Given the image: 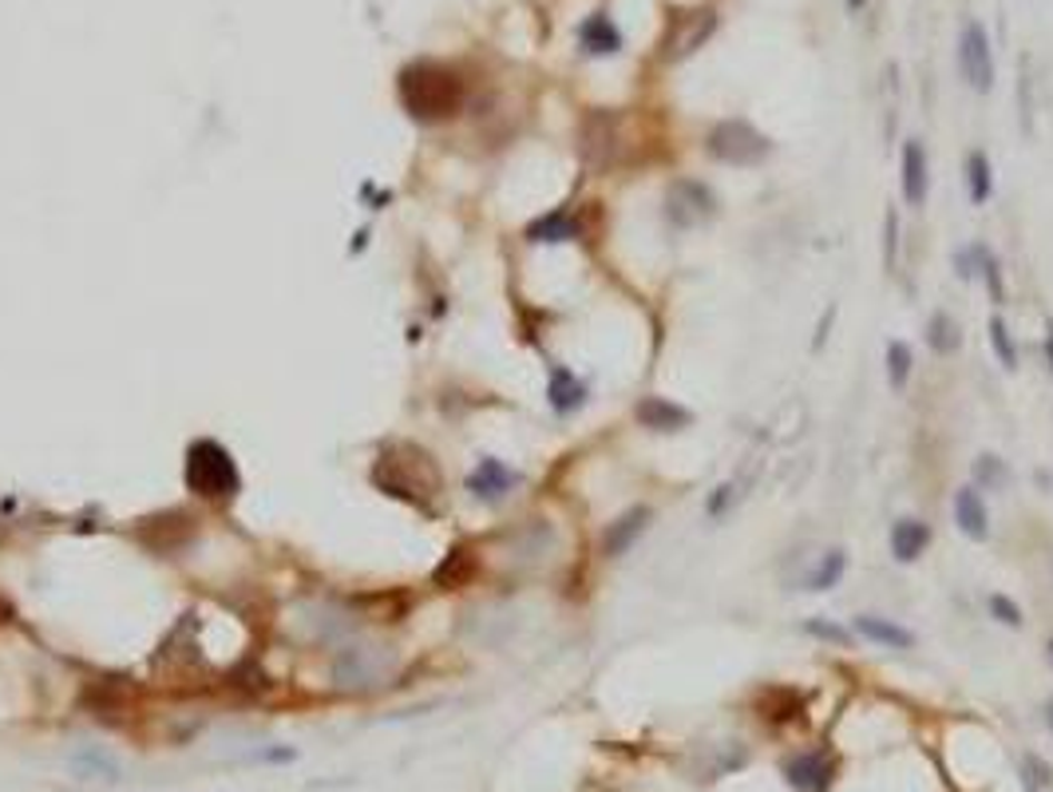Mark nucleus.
<instances>
[{
	"mask_svg": "<svg viewBox=\"0 0 1053 792\" xmlns=\"http://www.w3.org/2000/svg\"><path fill=\"white\" fill-rule=\"evenodd\" d=\"M400 96L404 107L417 119H448L460 111L464 104V84L451 76L448 68H436V63H417V68L404 71L400 80Z\"/></svg>",
	"mask_w": 1053,
	"mask_h": 792,
	"instance_id": "f257e3e1",
	"label": "nucleus"
},
{
	"mask_svg": "<svg viewBox=\"0 0 1053 792\" xmlns=\"http://www.w3.org/2000/svg\"><path fill=\"white\" fill-rule=\"evenodd\" d=\"M709 159L725 163V167H761L772 155V139L749 124V119H721L709 127L705 135Z\"/></svg>",
	"mask_w": 1053,
	"mask_h": 792,
	"instance_id": "f03ea898",
	"label": "nucleus"
},
{
	"mask_svg": "<svg viewBox=\"0 0 1053 792\" xmlns=\"http://www.w3.org/2000/svg\"><path fill=\"white\" fill-rule=\"evenodd\" d=\"M186 488L203 499H226L238 491V468H234L231 452L214 440H198L186 452Z\"/></svg>",
	"mask_w": 1053,
	"mask_h": 792,
	"instance_id": "7ed1b4c3",
	"label": "nucleus"
},
{
	"mask_svg": "<svg viewBox=\"0 0 1053 792\" xmlns=\"http://www.w3.org/2000/svg\"><path fill=\"white\" fill-rule=\"evenodd\" d=\"M718 218V195L701 178H673L665 187V223L673 231H698L701 223Z\"/></svg>",
	"mask_w": 1053,
	"mask_h": 792,
	"instance_id": "20e7f679",
	"label": "nucleus"
},
{
	"mask_svg": "<svg viewBox=\"0 0 1053 792\" xmlns=\"http://www.w3.org/2000/svg\"><path fill=\"white\" fill-rule=\"evenodd\" d=\"M958 71L978 96L994 88V52H991V32L978 20H966L963 36H958Z\"/></svg>",
	"mask_w": 1053,
	"mask_h": 792,
	"instance_id": "39448f33",
	"label": "nucleus"
},
{
	"mask_svg": "<svg viewBox=\"0 0 1053 792\" xmlns=\"http://www.w3.org/2000/svg\"><path fill=\"white\" fill-rule=\"evenodd\" d=\"M780 776L792 792H832L836 784V757L828 749H805L780 765Z\"/></svg>",
	"mask_w": 1053,
	"mask_h": 792,
	"instance_id": "423d86ee",
	"label": "nucleus"
},
{
	"mask_svg": "<svg viewBox=\"0 0 1053 792\" xmlns=\"http://www.w3.org/2000/svg\"><path fill=\"white\" fill-rule=\"evenodd\" d=\"M389 674V658L372 646H345L333 658V682L341 690H372Z\"/></svg>",
	"mask_w": 1053,
	"mask_h": 792,
	"instance_id": "0eeeda50",
	"label": "nucleus"
},
{
	"mask_svg": "<svg viewBox=\"0 0 1053 792\" xmlns=\"http://www.w3.org/2000/svg\"><path fill=\"white\" fill-rule=\"evenodd\" d=\"M718 32V12L713 9H693L673 17L670 32H665V60H690L698 48H705L709 36Z\"/></svg>",
	"mask_w": 1053,
	"mask_h": 792,
	"instance_id": "6e6552de",
	"label": "nucleus"
},
{
	"mask_svg": "<svg viewBox=\"0 0 1053 792\" xmlns=\"http://www.w3.org/2000/svg\"><path fill=\"white\" fill-rule=\"evenodd\" d=\"M650 519H654V511H650L646 503L626 508L614 524H606V531H602V555H606V559H622V555L646 535Z\"/></svg>",
	"mask_w": 1053,
	"mask_h": 792,
	"instance_id": "1a4fd4ad",
	"label": "nucleus"
},
{
	"mask_svg": "<svg viewBox=\"0 0 1053 792\" xmlns=\"http://www.w3.org/2000/svg\"><path fill=\"white\" fill-rule=\"evenodd\" d=\"M899 187H903V198H907V206H923L927 203V190H930V163H927V151H923L919 139H907L903 143V159H899Z\"/></svg>",
	"mask_w": 1053,
	"mask_h": 792,
	"instance_id": "9d476101",
	"label": "nucleus"
},
{
	"mask_svg": "<svg viewBox=\"0 0 1053 792\" xmlns=\"http://www.w3.org/2000/svg\"><path fill=\"white\" fill-rule=\"evenodd\" d=\"M519 483V472H511L504 460H479L476 472L468 476V491L476 499H484V503H499V499L511 496V488Z\"/></svg>",
	"mask_w": 1053,
	"mask_h": 792,
	"instance_id": "9b49d317",
	"label": "nucleus"
},
{
	"mask_svg": "<svg viewBox=\"0 0 1053 792\" xmlns=\"http://www.w3.org/2000/svg\"><path fill=\"white\" fill-rule=\"evenodd\" d=\"M637 424L650 428V432H682L693 424V412L677 401H665V397H642L634 409Z\"/></svg>",
	"mask_w": 1053,
	"mask_h": 792,
	"instance_id": "f8f14e48",
	"label": "nucleus"
},
{
	"mask_svg": "<svg viewBox=\"0 0 1053 792\" xmlns=\"http://www.w3.org/2000/svg\"><path fill=\"white\" fill-rule=\"evenodd\" d=\"M930 539H935L930 524H923V519H915V516H899L891 524V535H887V544H891V559L895 563H915L930 547Z\"/></svg>",
	"mask_w": 1053,
	"mask_h": 792,
	"instance_id": "ddd939ff",
	"label": "nucleus"
},
{
	"mask_svg": "<svg viewBox=\"0 0 1053 792\" xmlns=\"http://www.w3.org/2000/svg\"><path fill=\"white\" fill-rule=\"evenodd\" d=\"M955 524H958V531H963L966 539H974V544L991 539V511H986L983 491L974 488V483H971V488L955 491Z\"/></svg>",
	"mask_w": 1053,
	"mask_h": 792,
	"instance_id": "4468645a",
	"label": "nucleus"
},
{
	"mask_svg": "<svg viewBox=\"0 0 1053 792\" xmlns=\"http://www.w3.org/2000/svg\"><path fill=\"white\" fill-rule=\"evenodd\" d=\"M851 630H856L864 642L884 646V651H911L915 646V634L907 630V626L895 623V618H884V615H859L856 623H851Z\"/></svg>",
	"mask_w": 1053,
	"mask_h": 792,
	"instance_id": "2eb2a0df",
	"label": "nucleus"
},
{
	"mask_svg": "<svg viewBox=\"0 0 1053 792\" xmlns=\"http://www.w3.org/2000/svg\"><path fill=\"white\" fill-rule=\"evenodd\" d=\"M578 45H583L586 56H614L622 52V32L606 12H594V17H586L583 28H578Z\"/></svg>",
	"mask_w": 1053,
	"mask_h": 792,
	"instance_id": "dca6fc26",
	"label": "nucleus"
},
{
	"mask_svg": "<svg viewBox=\"0 0 1053 792\" xmlns=\"http://www.w3.org/2000/svg\"><path fill=\"white\" fill-rule=\"evenodd\" d=\"M547 397H550V409L558 412V417H571V412H578L586 404V384L578 381L571 369H563V365H555L550 369V389H547Z\"/></svg>",
	"mask_w": 1053,
	"mask_h": 792,
	"instance_id": "f3484780",
	"label": "nucleus"
},
{
	"mask_svg": "<svg viewBox=\"0 0 1053 792\" xmlns=\"http://www.w3.org/2000/svg\"><path fill=\"white\" fill-rule=\"evenodd\" d=\"M844 570H848V555H844L840 547H832V551H823L820 559H816V567L805 575V587L812 590V595H823V590L840 587Z\"/></svg>",
	"mask_w": 1053,
	"mask_h": 792,
	"instance_id": "a211bd4d",
	"label": "nucleus"
},
{
	"mask_svg": "<svg viewBox=\"0 0 1053 792\" xmlns=\"http://www.w3.org/2000/svg\"><path fill=\"white\" fill-rule=\"evenodd\" d=\"M927 345H930V353H938V356H950V353H958V349H963V330H958V321L950 317L947 310L930 313Z\"/></svg>",
	"mask_w": 1053,
	"mask_h": 792,
	"instance_id": "6ab92c4d",
	"label": "nucleus"
},
{
	"mask_svg": "<svg viewBox=\"0 0 1053 792\" xmlns=\"http://www.w3.org/2000/svg\"><path fill=\"white\" fill-rule=\"evenodd\" d=\"M966 195H971L974 206H986L994 198V170L983 151L966 155Z\"/></svg>",
	"mask_w": 1053,
	"mask_h": 792,
	"instance_id": "aec40b11",
	"label": "nucleus"
},
{
	"mask_svg": "<svg viewBox=\"0 0 1053 792\" xmlns=\"http://www.w3.org/2000/svg\"><path fill=\"white\" fill-rule=\"evenodd\" d=\"M527 238L532 242H571V238H578V223L567 211H550V214H543L539 223L527 226Z\"/></svg>",
	"mask_w": 1053,
	"mask_h": 792,
	"instance_id": "412c9836",
	"label": "nucleus"
},
{
	"mask_svg": "<svg viewBox=\"0 0 1053 792\" xmlns=\"http://www.w3.org/2000/svg\"><path fill=\"white\" fill-rule=\"evenodd\" d=\"M974 488L978 491H1006L1010 488V463L994 452H983L974 460Z\"/></svg>",
	"mask_w": 1053,
	"mask_h": 792,
	"instance_id": "4be33fe9",
	"label": "nucleus"
},
{
	"mask_svg": "<svg viewBox=\"0 0 1053 792\" xmlns=\"http://www.w3.org/2000/svg\"><path fill=\"white\" fill-rule=\"evenodd\" d=\"M986 338H991V349H994V356H998V365L1006 369V373H1014V369H1018V349H1014V338H1010L1006 321L1002 317L986 321Z\"/></svg>",
	"mask_w": 1053,
	"mask_h": 792,
	"instance_id": "5701e85b",
	"label": "nucleus"
},
{
	"mask_svg": "<svg viewBox=\"0 0 1053 792\" xmlns=\"http://www.w3.org/2000/svg\"><path fill=\"white\" fill-rule=\"evenodd\" d=\"M911 365H915L911 345H907V341H891V345H887V384H891V389H907Z\"/></svg>",
	"mask_w": 1053,
	"mask_h": 792,
	"instance_id": "b1692460",
	"label": "nucleus"
},
{
	"mask_svg": "<svg viewBox=\"0 0 1053 792\" xmlns=\"http://www.w3.org/2000/svg\"><path fill=\"white\" fill-rule=\"evenodd\" d=\"M899 234H903L899 214H895V206H887L884 214V270L887 274H895V266H899Z\"/></svg>",
	"mask_w": 1053,
	"mask_h": 792,
	"instance_id": "393cba45",
	"label": "nucleus"
},
{
	"mask_svg": "<svg viewBox=\"0 0 1053 792\" xmlns=\"http://www.w3.org/2000/svg\"><path fill=\"white\" fill-rule=\"evenodd\" d=\"M741 488H744V480H725V483H721V488L705 499V511H709V516H713V519L729 516V511H733V503H741V496H744Z\"/></svg>",
	"mask_w": 1053,
	"mask_h": 792,
	"instance_id": "a878e982",
	"label": "nucleus"
},
{
	"mask_svg": "<svg viewBox=\"0 0 1053 792\" xmlns=\"http://www.w3.org/2000/svg\"><path fill=\"white\" fill-rule=\"evenodd\" d=\"M805 634H812V638H820V642H832V646H851V638H856V630L832 623V618H808Z\"/></svg>",
	"mask_w": 1053,
	"mask_h": 792,
	"instance_id": "bb28decb",
	"label": "nucleus"
},
{
	"mask_svg": "<svg viewBox=\"0 0 1053 792\" xmlns=\"http://www.w3.org/2000/svg\"><path fill=\"white\" fill-rule=\"evenodd\" d=\"M76 769L80 773H99V781H116V773H119V765L107 753H99V749H80L76 753Z\"/></svg>",
	"mask_w": 1053,
	"mask_h": 792,
	"instance_id": "cd10ccee",
	"label": "nucleus"
},
{
	"mask_svg": "<svg viewBox=\"0 0 1053 792\" xmlns=\"http://www.w3.org/2000/svg\"><path fill=\"white\" fill-rule=\"evenodd\" d=\"M986 610H991V618H998L1002 626H1010V630H1022V623H1026L1022 606L1010 595H991L986 598Z\"/></svg>",
	"mask_w": 1053,
	"mask_h": 792,
	"instance_id": "c85d7f7f",
	"label": "nucleus"
},
{
	"mask_svg": "<svg viewBox=\"0 0 1053 792\" xmlns=\"http://www.w3.org/2000/svg\"><path fill=\"white\" fill-rule=\"evenodd\" d=\"M983 282H986V290H991V302L994 305H1002L1006 302V277H1002V266H998V258L994 254H983Z\"/></svg>",
	"mask_w": 1053,
	"mask_h": 792,
	"instance_id": "c756f323",
	"label": "nucleus"
},
{
	"mask_svg": "<svg viewBox=\"0 0 1053 792\" xmlns=\"http://www.w3.org/2000/svg\"><path fill=\"white\" fill-rule=\"evenodd\" d=\"M983 254H986L983 246H963V250H958V254H955L958 277H974V274H978V266H983Z\"/></svg>",
	"mask_w": 1053,
	"mask_h": 792,
	"instance_id": "7c9ffc66",
	"label": "nucleus"
},
{
	"mask_svg": "<svg viewBox=\"0 0 1053 792\" xmlns=\"http://www.w3.org/2000/svg\"><path fill=\"white\" fill-rule=\"evenodd\" d=\"M1045 361H1050V377H1053V317L1045 321Z\"/></svg>",
	"mask_w": 1053,
	"mask_h": 792,
	"instance_id": "2f4dec72",
	"label": "nucleus"
},
{
	"mask_svg": "<svg viewBox=\"0 0 1053 792\" xmlns=\"http://www.w3.org/2000/svg\"><path fill=\"white\" fill-rule=\"evenodd\" d=\"M1045 725H1050V733H1053V702H1045Z\"/></svg>",
	"mask_w": 1053,
	"mask_h": 792,
	"instance_id": "473e14b6",
	"label": "nucleus"
},
{
	"mask_svg": "<svg viewBox=\"0 0 1053 792\" xmlns=\"http://www.w3.org/2000/svg\"><path fill=\"white\" fill-rule=\"evenodd\" d=\"M1045 654H1050V666H1053V638H1050V646H1045Z\"/></svg>",
	"mask_w": 1053,
	"mask_h": 792,
	"instance_id": "72a5a7b5",
	"label": "nucleus"
}]
</instances>
